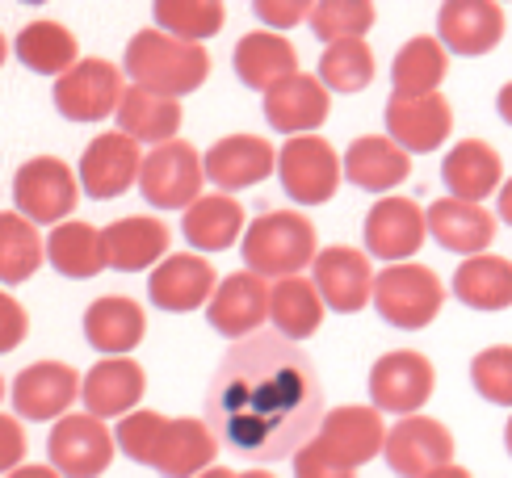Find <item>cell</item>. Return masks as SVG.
Listing matches in <instances>:
<instances>
[{
  "label": "cell",
  "mask_w": 512,
  "mask_h": 478,
  "mask_svg": "<svg viewBox=\"0 0 512 478\" xmlns=\"http://www.w3.org/2000/svg\"><path fill=\"white\" fill-rule=\"evenodd\" d=\"M324 420V382L298 340L261 328L231 340L206 386V424L236 458L282 462Z\"/></svg>",
  "instance_id": "6da1fadb"
},
{
  "label": "cell",
  "mask_w": 512,
  "mask_h": 478,
  "mask_svg": "<svg viewBox=\"0 0 512 478\" xmlns=\"http://www.w3.org/2000/svg\"><path fill=\"white\" fill-rule=\"evenodd\" d=\"M122 72L131 76V84H139V89H152V93L181 101L185 93H194L206 84L210 55L202 42H185V38H173L152 26L126 42Z\"/></svg>",
  "instance_id": "7a4b0ae2"
},
{
  "label": "cell",
  "mask_w": 512,
  "mask_h": 478,
  "mask_svg": "<svg viewBox=\"0 0 512 478\" xmlns=\"http://www.w3.org/2000/svg\"><path fill=\"white\" fill-rule=\"evenodd\" d=\"M244 265L252 273H261L265 281L303 273L315 260V223L298 210H269L256 223L244 227Z\"/></svg>",
  "instance_id": "3957f363"
},
{
  "label": "cell",
  "mask_w": 512,
  "mask_h": 478,
  "mask_svg": "<svg viewBox=\"0 0 512 478\" xmlns=\"http://www.w3.org/2000/svg\"><path fill=\"white\" fill-rule=\"evenodd\" d=\"M374 307L378 315L399 332H420L441 315L445 307V286L429 265H412V260H399L387 265L382 273H374Z\"/></svg>",
  "instance_id": "277c9868"
},
{
  "label": "cell",
  "mask_w": 512,
  "mask_h": 478,
  "mask_svg": "<svg viewBox=\"0 0 512 478\" xmlns=\"http://www.w3.org/2000/svg\"><path fill=\"white\" fill-rule=\"evenodd\" d=\"M76 202H80V181L59 156H30L13 172V210H21L38 227H55L72 219Z\"/></svg>",
  "instance_id": "5b68a950"
},
{
  "label": "cell",
  "mask_w": 512,
  "mask_h": 478,
  "mask_svg": "<svg viewBox=\"0 0 512 478\" xmlns=\"http://www.w3.org/2000/svg\"><path fill=\"white\" fill-rule=\"evenodd\" d=\"M202 185H206V168H202V156L194 151V143L168 139V143H156L143 156L139 189H143L147 206L185 210L202 198Z\"/></svg>",
  "instance_id": "8992f818"
},
{
  "label": "cell",
  "mask_w": 512,
  "mask_h": 478,
  "mask_svg": "<svg viewBox=\"0 0 512 478\" xmlns=\"http://www.w3.org/2000/svg\"><path fill=\"white\" fill-rule=\"evenodd\" d=\"M277 177H282L286 198L298 206H324L328 198H336L340 189V156L332 151L328 139L319 135H294L286 139V147L277 151Z\"/></svg>",
  "instance_id": "52a82bcc"
},
{
  "label": "cell",
  "mask_w": 512,
  "mask_h": 478,
  "mask_svg": "<svg viewBox=\"0 0 512 478\" xmlns=\"http://www.w3.org/2000/svg\"><path fill=\"white\" fill-rule=\"evenodd\" d=\"M114 432L105 420L89 416V411H68L59 416L51 437H47V458L63 478H101L114 462Z\"/></svg>",
  "instance_id": "ba28073f"
},
{
  "label": "cell",
  "mask_w": 512,
  "mask_h": 478,
  "mask_svg": "<svg viewBox=\"0 0 512 478\" xmlns=\"http://www.w3.org/2000/svg\"><path fill=\"white\" fill-rule=\"evenodd\" d=\"M51 101L68 122H105L122 101V68L110 59H76L68 72L55 76Z\"/></svg>",
  "instance_id": "9c48e42d"
},
{
  "label": "cell",
  "mask_w": 512,
  "mask_h": 478,
  "mask_svg": "<svg viewBox=\"0 0 512 478\" xmlns=\"http://www.w3.org/2000/svg\"><path fill=\"white\" fill-rule=\"evenodd\" d=\"M433 386H437V369L416 349L382 353L370 369V403L378 411H395V416H416L433 399Z\"/></svg>",
  "instance_id": "30bf717a"
},
{
  "label": "cell",
  "mask_w": 512,
  "mask_h": 478,
  "mask_svg": "<svg viewBox=\"0 0 512 478\" xmlns=\"http://www.w3.org/2000/svg\"><path fill=\"white\" fill-rule=\"evenodd\" d=\"M311 281L328 311L340 315H357L361 307H370L374 298V265L370 252L349 248V244H332L324 252H315L311 260Z\"/></svg>",
  "instance_id": "8fae6325"
},
{
  "label": "cell",
  "mask_w": 512,
  "mask_h": 478,
  "mask_svg": "<svg viewBox=\"0 0 512 478\" xmlns=\"http://www.w3.org/2000/svg\"><path fill=\"white\" fill-rule=\"evenodd\" d=\"M139 168H143V143L131 139L126 130H105V135H97L84 147L76 181L89 198L110 202L139 181Z\"/></svg>",
  "instance_id": "7c38bea8"
},
{
  "label": "cell",
  "mask_w": 512,
  "mask_h": 478,
  "mask_svg": "<svg viewBox=\"0 0 512 478\" xmlns=\"http://www.w3.org/2000/svg\"><path fill=\"white\" fill-rule=\"evenodd\" d=\"M382 458H387L391 474H399V478H429L437 466L454 462V432L441 420L416 411V416H403L387 432Z\"/></svg>",
  "instance_id": "4fadbf2b"
},
{
  "label": "cell",
  "mask_w": 512,
  "mask_h": 478,
  "mask_svg": "<svg viewBox=\"0 0 512 478\" xmlns=\"http://www.w3.org/2000/svg\"><path fill=\"white\" fill-rule=\"evenodd\" d=\"M9 395H13V411L21 420L55 424L59 416H68L72 403L80 399V374L68 361H34L13 378Z\"/></svg>",
  "instance_id": "5bb4252c"
},
{
  "label": "cell",
  "mask_w": 512,
  "mask_h": 478,
  "mask_svg": "<svg viewBox=\"0 0 512 478\" xmlns=\"http://www.w3.org/2000/svg\"><path fill=\"white\" fill-rule=\"evenodd\" d=\"M454 130V110L441 93H391L387 101V135L408 151V156H429Z\"/></svg>",
  "instance_id": "9a60e30c"
},
{
  "label": "cell",
  "mask_w": 512,
  "mask_h": 478,
  "mask_svg": "<svg viewBox=\"0 0 512 478\" xmlns=\"http://www.w3.org/2000/svg\"><path fill=\"white\" fill-rule=\"evenodd\" d=\"M424 235H429V223H424V210L412 198H378L366 214V227H361V239H366V252L387 260V265H399V260H412L424 248Z\"/></svg>",
  "instance_id": "2e32d148"
},
{
  "label": "cell",
  "mask_w": 512,
  "mask_h": 478,
  "mask_svg": "<svg viewBox=\"0 0 512 478\" xmlns=\"http://www.w3.org/2000/svg\"><path fill=\"white\" fill-rule=\"evenodd\" d=\"M206 319H210V328L227 340L261 332L269 319V281L252 269L223 277L206 302Z\"/></svg>",
  "instance_id": "e0dca14e"
},
{
  "label": "cell",
  "mask_w": 512,
  "mask_h": 478,
  "mask_svg": "<svg viewBox=\"0 0 512 478\" xmlns=\"http://www.w3.org/2000/svg\"><path fill=\"white\" fill-rule=\"evenodd\" d=\"M437 38L454 55H487L504 38V9L500 0H441L437 13Z\"/></svg>",
  "instance_id": "ac0fdd59"
},
{
  "label": "cell",
  "mask_w": 512,
  "mask_h": 478,
  "mask_svg": "<svg viewBox=\"0 0 512 478\" xmlns=\"http://www.w3.org/2000/svg\"><path fill=\"white\" fill-rule=\"evenodd\" d=\"M328 114H332V93L324 89L319 76L294 72L265 93V118L282 135H315L328 122Z\"/></svg>",
  "instance_id": "d6986e66"
},
{
  "label": "cell",
  "mask_w": 512,
  "mask_h": 478,
  "mask_svg": "<svg viewBox=\"0 0 512 478\" xmlns=\"http://www.w3.org/2000/svg\"><path fill=\"white\" fill-rule=\"evenodd\" d=\"M215 286H219V277L210 269L206 256L177 252V256H164L156 265V273L147 277V298H152L160 311L185 315V311L206 307Z\"/></svg>",
  "instance_id": "ffe728a7"
},
{
  "label": "cell",
  "mask_w": 512,
  "mask_h": 478,
  "mask_svg": "<svg viewBox=\"0 0 512 478\" xmlns=\"http://www.w3.org/2000/svg\"><path fill=\"white\" fill-rule=\"evenodd\" d=\"M147 390L143 365L131 357H101L89 374L80 378V403L97 420H122L126 411H135Z\"/></svg>",
  "instance_id": "44dd1931"
},
{
  "label": "cell",
  "mask_w": 512,
  "mask_h": 478,
  "mask_svg": "<svg viewBox=\"0 0 512 478\" xmlns=\"http://www.w3.org/2000/svg\"><path fill=\"white\" fill-rule=\"evenodd\" d=\"M315 437L357 470V466L374 462L378 453H382V445H387V424H382V411L378 407L349 403V407L324 411V420H319Z\"/></svg>",
  "instance_id": "7402d4cb"
},
{
  "label": "cell",
  "mask_w": 512,
  "mask_h": 478,
  "mask_svg": "<svg viewBox=\"0 0 512 478\" xmlns=\"http://www.w3.org/2000/svg\"><path fill=\"white\" fill-rule=\"evenodd\" d=\"M105 244V269L118 273H143L156 269L168 256V227L152 214H126V219L101 227Z\"/></svg>",
  "instance_id": "603a6c76"
},
{
  "label": "cell",
  "mask_w": 512,
  "mask_h": 478,
  "mask_svg": "<svg viewBox=\"0 0 512 478\" xmlns=\"http://www.w3.org/2000/svg\"><path fill=\"white\" fill-rule=\"evenodd\" d=\"M202 168H206V181H215L223 193H231V189L261 185L269 172H277V151L269 147V139L227 135L202 156Z\"/></svg>",
  "instance_id": "cb8c5ba5"
},
{
  "label": "cell",
  "mask_w": 512,
  "mask_h": 478,
  "mask_svg": "<svg viewBox=\"0 0 512 478\" xmlns=\"http://www.w3.org/2000/svg\"><path fill=\"white\" fill-rule=\"evenodd\" d=\"M424 223H429V235L445 252H458V256H479L496 239L492 210H483L479 202H462V198H437L424 210Z\"/></svg>",
  "instance_id": "d4e9b609"
},
{
  "label": "cell",
  "mask_w": 512,
  "mask_h": 478,
  "mask_svg": "<svg viewBox=\"0 0 512 478\" xmlns=\"http://www.w3.org/2000/svg\"><path fill=\"white\" fill-rule=\"evenodd\" d=\"M441 181L450 189V198L462 202H487L504 185V160L492 143L483 139H462L458 147L445 151Z\"/></svg>",
  "instance_id": "484cf974"
},
{
  "label": "cell",
  "mask_w": 512,
  "mask_h": 478,
  "mask_svg": "<svg viewBox=\"0 0 512 478\" xmlns=\"http://www.w3.org/2000/svg\"><path fill=\"white\" fill-rule=\"evenodd\" d=\"M340 168H345V177L357 189H366V193H391L395 185H403V181L412 177V156L391 135H361V139L349 143Z\"/></svg>",
  "instance_id": "4316f807"
},
{
  "label": "cell",
  "mask_w": 512,
  "mask_h": 478,
  "mask_svg": "<svg viewBox=\"0 0 512 478\" xmlns=\"http://www.w3.org/2000/svg\"><path fill=\"white\" fill-rule=\"evenodd\" d=\"M147 315L135 298L126 294H101L84 311V340L93 344L101 357H126L143 340Z\"/></svg>",
  "instance_id": "83f0119b"
},
{
  "label": "cell",
  "mask_w": 512,
  "mask_h": 478,
  "mask_svg": "<svg viewBox=\"0 0 512 478\" xmlns=\"http://www.w3.org/2000/svg\"><path fill=\"white\" fill-rule=\"evenodd\" d=\"M215 453H219V437L210 432L206 420L177 416L164 428L152 470L164 478H198L206 466H215Z\"/></svg>",
  "instance_id": "f1b7e54d"
},
{
  "label": "cell",
  "mask_w": 512,
  "mask_h": 478,
  "mask_svg": "<svg viewBox=\"0 0 512 478\" xmlns=\"http://www.w3.org/2000/svg\"><path fill=\"white\" fill-rule=\"evenodd\" d=\"M236 76L256 93H269L277 80H286L298 72V51L290 47V38H282L277 30H252L236 42Z\"/></svg>",
  "instance_id": "f546056e"
},
{
  "label": "cell",
  "mask_w": 512,
  "mask_h": 478,
  "mask_svg": "<svg viewBox=\"0 0 512 478\" xmlns=\"http://www.w3.org/2000/svg\"><path fill=\"white\" fill-rule=\"evenodd\" d=\"M181 231L189 239V248L198 252H227L244 235V206L231 193H202L194 206H185Z\"/></svg>",
  "instance_id": "4dcf8cb0"
},
{
  "label": "cell",
  "mask_w": 512,
  "mask_h": 478,
  "mask_svg": "<svg viewBox=\"0 0 512 478\" xmlns=\"http://www.w3.org/2000/svg\"><path fill=\"white\" fill-rule=\"evenodd\" d=\"M269 319L273 332H282L286 340H307L324 323V298H319L315 281L303 273L277 277L269 286Z\"/></svg>",
  "instance_id": "1f68e13d"
},
{
  "label": "cell",
  "mask_w": 512,
  "mask_h": 478,
  "mask_svg": "<svg viewBox=\"0 0 512 478\" xmlns=\"http://www.w3.org/2000/svg\"><path fill=\"white\" fill-rule=\"evenodd\" d=\"M118 130H126L131 139L139 143H168L177 139L181 130V101L177 97H164V93H152V89H122V101H118Z\"/></svg>",
  "instance_id": "d6a6232c"
},
{
  "label": "cell",
  "mask_w": 512,
  "mask_h": 478,
  "mask_svg": "<svg viewBox=\"0 0 512 478\" xmlns=\"http://www.w3.org/2000/svg\"><path fill=\"white\" fill-rule=\"evenodd\" d=\"M454 294L471 311H504L512 307V260L496 252L466 256L454 273Z\"/></svg>",
  "instance_id": "836d02e7"
},
{
  "label": "cell",
  "mask_w": 512,
  "mask_h": 478,
  "mask_svg": "<svg viewBox=\"0 0 512 478\" xmlns=\"http://www.w3.org/2000/svg\"><path fill=\"white\" fill-rule=\"evenodd\" d=\"M13 55L38 76H63L80 59V42L63 21L38 17L30 26H21V34L13 38Z\"/></svg>",
  "instance_id": "e575fe53"
},
{
  "label": "cell",
  "mask_w": 512,
  "mask_h": 478,
  "mask_svg": "<svg viewBox=\"0 0 512 478\" xmlns=\"http://www.w3.org/2000/svg\"><path fill=\"white\" fill-rule=\"evenodd\" d=\"M47 260L51 269L84 281V277H97L105 269V244H101V227L93 223H80V219H63L51 227L47 235Z\"/></svg>",
  "instance_id": "d590c367"
},
{
  "label": "cell",
  "mask_w": 512,
  "mask_h": 478,
  "mask_svg": "<svg viewBox=\"0 0 512 478\" xmlns=\"http://www.w3.org/2000/svg\"><path fill=\"white\" fill-rule=\"evenodd\" d=\"M47 260V235H38L21 210H0V286H21Z\"/></svg>",
  "instance_id": "8d00e7d4"
},
{
  "label": "cell",
  "mask_w": 512,
  "mask_h": 478,
  "mask_svg": "<svg viewBox=\"0 0 512 478\" xmlns=\"http://www.w3.org/2000/svg\"><path fill=\"white\" fill-rule=\"evenodd\" d=\"M445 72H450V51L441 47V38L416 34L399 47L391 63V84H395V93L420 97V93H437Z\"/></svg>",
  "instance_id": "74e56055"
},
{
  "label": "cell",
  "mask_w": 512,
  "mask_h": 478,
  "mask_svg": "<svg viewBox=\"0 0 512 478\" xmlns=\"http://www.w3.org/2000/svg\"><path fill=\"white\" fill-rule=\"evenodd\" d=\"M319 80L328 93H361L374 80V51L366 47V38H340L328 42L319 55Z\"/></svg>",
  "instance_id": "f35d334b"
},
{
  "label": "cell",
  "mask_w": 512,
  "mask_h": 478,
  "mask_svg": "<svg viewBox=\"0 0 512 478\" xmlns=\"http://www.w3.org/2000/svg\"><path fill=\"white\" fill-rule=\"evenodd\" d=\"M152 13H156V30L185 42L215 38L227 21L223 0H152Z\"/></svg>",
  "instance_id": "ab89813d"
},
{
  "label": "cell",
  "mask_w": 512,
  "mask_h": 478,
  "mask_svg": "<svg viewBox=\"0 0 512 478\" xmlns=\"http://www.w3.org/2000/svg\"><path fill=\"white\" fill-rule=\"evenodd\" d=\"M374 0H315L311 9V30L324 42H340V38H366L374 26Z\"/></svg>",
  "instance_id": "60d3db41"
},
{
  "label": "cell",
  "mask_w": 512,
  "mask_h": 478,
  "mask_svg": "<svg viewBox=\"0 0 512 478\" xmlns=\"http://www.w3.org/2000/svg\"><path fill=\"white\" fill-rule=\"evenodd\" d=\"M164 428H168V416H160V411H147V407H135V411H126V416L118 420V428H114V445H118L131 462L152 466V462H156V449H160V437H164Z\"/></svg>",
  "instance_id": "b9f144b4"
},
{
  "label": "cell",
  "mask_w": 512,
  "mask_h": 478,
  "mask_svg": "<svg viewBox=\"0 0 512 478\" xmlns=\"http://www.w3.org/2000/svg\"><path fill=\"white\" fill-rule=\"evenodd\" d=\"M471 382H475V390L487 403L512 407V344H492V349L475 353Z\"/></svg>",
  "instance_id": "7bdbcfd3"
},
{
  "label": "cell",
  "mask_w": 512,
  "mask_h": 478,
  "mask_svg": "<svg viewBox=\"0 0 512 478\" xmlns=\"http://www.w3.org/2000/svg\"><path fill=\"white\" fill-rule=\"evenodd\" d=\"M294 478H353V466L319 437H311L294 449Z\"/></svg>",
  "instance_id": "ee69618b"
},
{
  "label": "cell",
  "mask_w": 512,
  "mask_h": 478,
  "mask_svg": "<svg viewBox=\"0 0 512 478\" xmlns=\"http://www.w3.org/2000/svg\"><path fill=\"white\" fill-rule=\"evenodd\" d=\"M315 9V0H252V13L265 21L269 30H294L298 21H307Z\"/></svg>",
  "instance_id": "f6af8a7d"
},
{
  "label": "cell",
  "mask_w": 512,
  "mask_h": 478,
  "mask_svg": "<svg viewBox=\"0 0 512 478\" xmlns=\"http://www.w3.org/2000/svg\"><path fill=\"white\" fill-rule=\"evenodd\" d=\"M26 332H30V315H26V307L0 286V353H13L21 340H26Z\"/></svg>",
  "instance_id": "bcb514c9"
},
{
  "label": "cell",
  "mask_w": 512,
  "mask_h": 478,
  "mask_svg": "<svg viewBox=\"0 0 512 478\" xmlns=\"http://www.w3.org/2000/svg\"><path fill=\"white\" fill-rule=\"evenodd\" d=\"M26 428H21V416H9V411H0V474L17 470L26 462Z\"/></svg>",
  "instance_id": "7dc6e473"
},
{
  "label": "cell",
  "mask_w": 512,
  "mask_h": 478,
  "mask_svg": "<svg viewBox=\"0 0 512 478\" xmlns=\"http://www.w3.org/2000/svg\"><path fill=\"white\" fill-rule=\"evenodd\" d=\"M5 478H63L55 466H30V462H21L17 470H9Z\"/></svg>",
  "instance_id": "c3c4849f"
},
{
  "label": "cell",
  "mask_w": 512,
  "mask_h": 478,
  "mask_svg": "<svg viewBox=\"0 0 512 478\" xmlns=\"http://www.w3.org/2000/svg\"><path fill=\"white\" fill-rule=\"evenodd\" d=\"M496 206H500V219L512 227V177H508V181L496 189Z\"/></svg>",
  "instance_id": "681fc988"
},
{
  "label": "cell",
  "mask_w": 512,
  "mask_h": 478,
  "mask_svg": "<svg viewBox=\"0 0 512 478\" xmlns=\"http://www.w3.org/2000/svg\"><path fill=\"white\" fill-rule=\"evenodd\" d=\"M496 110H500V118H504V122L512 126V80H508L504 89L496 93Z\"/></svg>",
  "instance_id": "f907efd6"
},
{
  "label": "cell",
  "mask_w": 512,
  "mask_h": 478,
  "mask_svg": "<svg viewBox=\"0 0 512 478\" xmlns=\"http://www.w3.org/2000/svg\"><path fill=\"white\" fill-rule=\"evenodd\" d=\"M429 478H475V474L466 470V466H458V462H445V466H437Z\"/></svg>",
  "instance_id": "816d5d0a"
},
{
  "label": "cell",
  "mask_w": 512,
  "mask_h": 478,
  "mask_svg": "<svg viewBox=\"0 0 512 478\" xmlns=\"http://www.w3.org/2000/svg\"><path fill=\"white\" fill-rule=\"evenodd\" d=\"M198 478H236V474H231L227 466H206V470H202Z\"/></svg>",
  "instance_id": "f5cc1de1"
},
{
  "label": "cell",
  "mask_w": 512,
  "mask_h": 478,
  "mask_svg": "<svg viewBox=\"0 0 512 478\" xmlns=\"http://www.w3.org/2000/svg\"><path fill=\"white\" fill-rule=\"evenodd\" d=\"M504 449H508V458H512V416H508V424H504Z\"/></svg>",
  "instance_id": "db71d44e"
},
{
  "label": "cell",
  "mask_w": 512,
  "mask_h": 478,
  "mask_svg": "<svg viewBox=\"0 0 512 478\" xmlns=\"http://www.w3.org/2000/svg\"><path fill=\"white\" fill-rule=\"evenodd\" d=\"M5 59H9V38L0 34V68H5Z\"/></svg>",
  "instance_id": "11a10c76"
},
{
  "label": "cell",
  "mask_w": 512,
  "mask_h": 478,
  "mask_svg": "<svg viewBox=\"0 0 512 478\" xmlns=\"http://www.w3.org/2000/svg\"><path fill=\"white\" fill-rule=\"evenodd\" d=\"M236 478H273V474H261V470H248V474H236Z\"/></svg>",
  "instance_id": "9f6ffc18"
},
{
  "label": "cell",
  "mask_w": 512,
  "mask_h": 478,
  "mask_svg": "<svg viewBox=\"0 0 512 478\" xmlns=\"http://www.w3.org/2000/svg\"><path fill=\"white\" fill-rule=\"evenodd\" d=\"M21 5H47V0H21Z\"/></svg>",
  "instance_id": "6f0895ef"
},
{
  "label": "cell",
  "mask_w": 512,
  "mask_h": 478,
  "mask_svg": "<svg viewBox=\"0 0 512 478\" xmlns=\"http://www.w3.org/2000/svg\"><path fill=\"white\" fill-rule=\"evenodd\" d=\"M0 399H5V378H0Z\"/></svg>",
  "instance_id": "680465c9"
}]
</instances>
